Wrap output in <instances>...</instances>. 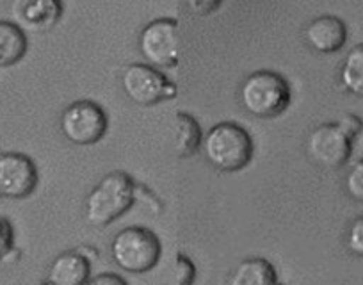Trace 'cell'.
Segmentation results:
<instances>
[{"instance_id":"9a60e30c","label":"cell","mask_w":363,"mask_h":285,"mask_svg":"<svg viewBox=\"0 0 363 285\" xmlns=\"http://www.w3.org/2000/svg\"><path fill=\"white\" fill-rule=\"evenodd\" d=\"M26 52V33L16 23L0 22V68L16 65Z\"/></svg>"},{"instance_id":"ac0fdd59","label":"cell","mask_w":363,"mask_h":285,"mask_svg":"<svg viewBox=\"0 0 363 285\" xmlns=\"http://www.w3.org/2000/svg\"><path fill=\"white\" fill-rule=\"evenodd\" d=\"M345 246H347V250L352 255L363 259V216L356 218V220L349 225Z\"/></svg>"},{"instance_id":"277c9868","label":"cell","mask_w":363,"mask_h":285,"mask_svg":"<svg viewBox=\"0 0 363 285\" xmlns=\"http://www.w3.org/2000/svg\"><path fill=\"white\" fill-rule=\"evenodd\" d=\"M111 257L120 269L127 273H146L160 259L159 238L150 228L127 227L114 235Z\"/></svg>"},{"instance_id":"6da1fadb","label":"cell","mask_w":363,"mask_h":285,"mask_svg":"<svg viewBox=\"0 0 363 285\" xmlns=\"http://www.w3.org/2000/svg\"><path fill=\"white\" fill-rule=\"evenodd\" d=\"M135 198V182L125 172H111L86 200V218L95 227H106L132 207Z\"/></svg>"},{"instance_id":"8992f818","label":"cell","mask_w":363,"mask_h":285,"mask_svg":"<svg viewBox=\"0 0 363 285\" xmlns=\"http://www.w3.org/2000/svg\"><path fill=\"white\" fill-rule=\"evenodd\" d=\"M143 57L155 68H171L180 59V33L178 23L169 18L150 22L139 36Z\"/></svg>"},{"instance_id":"e0dca14e","label":"cell","mask_w":363,"mask_h":285,"mask_svg":"<svg viewBox=\"0 0 363 285\" xmlns=\"http://www.w3.org/2000/svg\"><path fill=\"white\" fill-rule=\"evenodd\" d=\"M345 189L352 200L363 203V159L356 161L345 177Z\"/></svg>"},{"instance_id":"ffe728a7","label":"cell","mask_w":363,"mask_h":285,"mask_svg":"<svg viewBox=\"0 0 363 285\" xmlns=\"http://www.w3.org/2000/svg\"><path fill=\"white\" fill-rule=\"evenodd\" d=\"M186 4L194 15L207 16L212 15L223 4V0H186Z\"/></svg>"},{"instance_id":"603a6c76","label":"cell","mask_w":363,"mask_h":285,"mask_svg":"<svg viewBox=\"0 0 363 285\" xmlns=\"http://www.w3.org/2000/svg\"><path fill=\"white\" fill-rule=\"evenodd\" d=\"M89 284L93 285H125L127 281L121 276H116V274H100V276L89 278Z\"/></svg>"},{"instance_id":"44dd1931","label":"cell","mask_w":363,"mask_h":285,"mask_svg":"<svg viewBox=\"0 0 363 285\" xmlns=\"http://www.w3.org/2000/svg\"><path fill=\"white\" fill-rule=\"evenodd\" d=\"M13 248V227L8 220L0 218V260Z\"/></svg>"},{"instance_id":"7c38bea8","label":"cell","mask_w":363,"mask_h":285,"mask_svg":"<svg viewBox=\"0 0 363 285\" xmlns=\"http://www.w3.org/2000/svg\"><path fill=\"white\" fill-rule=\"evenodd\" d=\"M91 267L84 253H61L48 271V284L54 285H80L89 281Z\"/></svg>"},{"instance_id":"d6986e66","label":"cell","mask_w":363,"mask_h":285,"mask_svg":"<svg viewBox=\"0 0 363 285\" xmlns=\"http://www.w3.org/2000/svg\"><path fill=\"white\" fill-rule=\"evenodd\" d=\"M174 281L180 285H189L193 284L194 274H196V269H194V264L187 259L186 255L178 253L177 259H174Z\"/></svg>"},{"instance_id":"4fadbf2b","label":"cell","mask_w":363,"mask_h":285,"mask_svg":"<svg viewBox=\"0 0 363 285\" xmlns=\"http://www.w3.org/2000/svg\"><path fill=\"white\" fill-rule=\"evenodd\" d=\"M174 127V152L178 157L187 159L194 155L200 148L201 130L198 121L187 113H177L173 120Z\"/></svg>"},{"instance_id":"8fae6325","label":"cell","mask_w":363,"mask_h":285,"mask_svg":"<svg viewBox=\"0 0 363 285\" xmlns=\"http://www.w3.org/2000/svg\"><path fill=\"white\" fill-rule=\"evenodd\" d=\"M306 43L320 54H333L345 45L347 27L340 18L333 15H324L312 20L305 29Z\"/></svg>"},{"instance_id":"9c48e42d","label":"cell","mask_w":363,"mask_h":285,"mask_svg":"<svg viewBox=\"0 0 363 285\" xmlns=\"http://www.w3.org/2000/svg\"><path fill=\"white\" fill-rule=\"evenodd\" d=\"M38 186V169L23 154H0V198L22 200Z\"/></svg>"},{"instance_id":"2e32d148","label":"cell","mask_w":363,"mask_h":285,"mask_svg":"<svg viewBox=\"0 0 363 285\" xmlns=\"http://www.w3.org/2000/svg\"><path fill=\"white\" fill-rule=\"evenodd\" d=\"M340 82L345 91L363 99V45H356L347 52L340 69Z\"/></svg>"},{"instance_id":"ba28073f","label":"cell","mask_w":363,"mask_h":285,"mask_svg":"<svg viewBox=\"0 0 363 285\" xmlns=\"http://www.w3.org/2000/svg\"><path fill=\"white\" fill-rule=\"evenodd\" d=\"M121 82L125 95L138 106H153L160 100L173 99L177 95L174 84L155 69V66L150 65L127 66Z\"/></svg>"},{"instance_id":"52a82bcc","label":"cell","mask_w":363,"mask_h":285,"mask_svg":"<svg viewBox=\"0 0 363 285\" xmlns=\"http://www.w3.org/2000/svg\"><path fill=\"white\" fill-rule=\"evenodd\" d=\"M352 152V139L338 123H324L313 128L306 139V154L315 164L328 169L342 168Z\"/></svg>"},{"instance_id":"30bf717a","label":"cell","mask_w":363,"mask_h":285,"mask_svg":"<svg viewBox=\"0 0 363 285\" xmlns=\"http://www.w3.org/2000/svg\"><path fill=\"white\" fill-rule=\"evenodd\" d=\"M11 15L22 30L43 33L59 22L62 4L61 0H13Z\"/></svg>"},{"instance_id":"7a4b0ae2","label":"cell","mask_w":363,"mask_h":285,"mask_svg":"<svg viewBox=\"0 0 363 285\" xmlns=\"http://www.w3.org/2000/svg\"><path fill=\"white\" fill-rule=\"evenodd\" d=\"M203 152L207 161L219 172H239L253 157V141L240 125L225 121L212 127L205 135Z\"/></svg>"},{"instance_id":"5b68a950","label":"cell","mask_w":363,"mask_h":285,"mask_svg":"<svg viewBox=\"0 0 363 285\" xmlns=\"http://www.w3.org/2000/svg\"><path fill=\"white\" fill-rule=\"evenodd\" d=\"M107 125L106 111L91 100H77L61 114L62 135L79 147H89L100 141L107 132Z\"/></svg>"},{"instance_id":"3957f363","label":"cell","mask_w":363,"mask_h":285,"mask_svg":"<svg viewBox=\"0 0 363 285\" xmlns=\"http://www.w3.org/2000/svg\"><path fill=\"white\" fill-rule=\"evenodd\" d=\"M244 109L257 118H274L291 104V86L281 75L260 69L251 74L240 86Z\"/></svg>"},{"instance_id":"7402d4cb","label":"cell","mask_w":363,"mask_h":285,"mask_svg":"<svg viewBox=\"0 0 363 285\" xmlns=\"http://www.w3.org/2000/svg\"><path fill=\"white\" fill-rule=\"evenodd\" d=\"M337 123L340 125L342 130H344L351 139H354L363 128V121L359 120L356 114H344V116H342Z\"/></svg>"},{"instance_id":"5bb4252c","label":"cell","mask_w":363,"mask_h":285,"mask_svg":"<svg viewBox=\"0 0 363 285\" xmlns=\"http://www.w3.org/2000/svg\"><path fill=\"white\" fill-rule=\"evenodd\" d=\"M277 281V271L265 259L242 260L230 278L232 285H272Z\"/></svg>"}]
</instances>
